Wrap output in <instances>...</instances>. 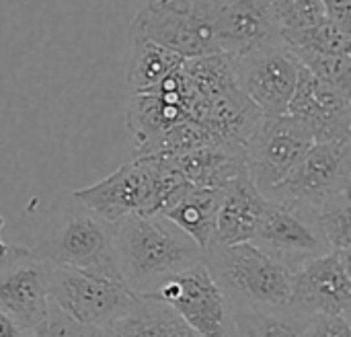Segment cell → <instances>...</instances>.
I'll list each match as a JSON object with an SVG mask.
<instances>
[{
  "label": "cell",
  "instance_id": "30",
  "mask_svg": "<svg viewBox=\"0 0 351 337\" xmlns=\"http://www.w3.org/2000/svg\"><path fill=\"white\" fill-rule=\"evenodd\" d=\"M27 334L29 332H25L4 307H0V337H27Z\"/></svg>",
  "mask_w": 351,
  "mask_h": 337
},
{
  "label": "cell",
  "instance_id": "28",
  "mask_svg": "<svg viewBox=\"0 0 351 337\" xmlns=\"http://www.w3.org/2000/svg\"><path fill=\"white\" fill-rule=\"evenodd\" d=\"M300 337H351L350 317L341 315H311Z\"/></svg>",
  "mask_w": 351,
  "mask_h": 337
},
{
  "label": "cell",
  "instance_id": "7",
  "mask_svg": "<svg viewBox=\"0 0 351 337\" xmlns=\"http://www.w3.org/2000/svg\"><path fill=\"white\" fill-rule=\"evenodd\" d=\"M130 37L150 39L183 58L216 54L210 0H148L130 23Z\"/></svg>",
  "mask_w": 351,
  "mask_h": 337
},
{
  "label": "cell",
  "instance_id": "14",
  "mask_svg": "<svg viewBox=\"0 0 351 337\" xmlns=\"http://www.w3.org/2000/svg\"><path fill=\"white\" fill-rule=\"evenodd\" d=\"M251 243L280 259L292 272L306 259L329 251L327 243L306 216L271 200H267L265 212Z\"/></svg>",
  "mask_w": 351,
  "mask_h": 337
},
{
  "label": "cell",
  "instance_id": "20",
  "mask_svg": "<svg viewBox=\"0 0 351 337\" xmlns=\"http://www.w3.org/2000/svg\"><path fill=\"white\" fill-rule=\"evenodd\" d=\"M109 327L125 337H197L169 305L146 297H138L132 309Z\"/></svg>",
  "mask_w": 351,
  "mask_h": 337
},
{
  "label": "cell",
  "instance_id": "25",
  "mask_svg": "<svg viewBox=\"0 0 351 337\" xmlns=\"http://www.w3.org/2000/svg\"><path fill=\"white\" fill-rule=\"evenodd\" d=\"M292 54L319 80L343 93H351V54H317L302 49H292Z\"/></svg>",
  "mask_w": 351,
  "mask_h": 337
},
{
  "label": "cell",
  "instance_id": "18",
  "mask_svg": "<svg viewBox=\"0 0 351 337\" xmlns=\"http://www.w3.org/2000/svg\"><path fill=\"white\" fill-rule=\"evenodd\" d=\"M220 204V189L189 185L165 212L175 226L187 233L202 249H206L214 237L216 214Z\"/></svg>",
  "mask_w": 351,
  "mask_h": 337
},
{
  "label": "cell",
  "instance_id": "11",
  "mask_svg": "<svg viewBox=\"0 0 351 337\" xmlns=\"http://www.w3.org/2000/svg\"><path fill=\"white\" fill-rule=\"evenodd\" d=\"M351 255L327 251L306 259L292 272L290 309L302 317L341 315L351 311Z\"/></svg>",
  "mask_w": 351,
  "mask_h": 337
},
{
  "label": "cell",
  "instance_id": "16",
  "mask_svg": "<svg viewBox=\"0 0 351 337\" xmlns=\"http://www.w3.org/2000/svg\"><path fill=\"white\" fill-rule=\"evenodd\" d=\"M265 206L267 198L253 183L249 171L241 173L220 189V204L212 241L224 245L253 241Z\"/></svg>",
  "mask_w": 351,
  "mask_h": 337
},
{
  "label": "cell",
  "instance_id": "15",
  "mask_svg": "<svg viewBox=\"0 0 351 337\" xmlns=\"http://www.w3.org/2000/svg\"><path fill=\"white\" fill-rule=\"evenodd\" d=\"M210 23L218 51L228 56L280 37L269 0H210Z\"/></svg>",
  "mask_w": 351,
  "mask_h": 337
},
{
  "label": "cell",
  "instance_id": "24",
  "mask_svg": "<svg viewBox=\"0 0 351 337\" xmlns=\"http://www.w3.org/2000/svg\"><path fill=\"white\" fill-rule=\"evenodd\" d=\"M304 216V214H302ZM319 231L329 251L351 255V206L350 194H341L306 216Z\"/></svg>",
  "mask_w": 351,
  "mask_h": 337
},
{
  "label": "cell",
  "instance_id": "31",
  "mask_svg": "<svg viewBox=\"0 0 351 337\" xmlns=\"http://www.w3.org/2000/svg\"><path fill=\"white\" fill-rule=\"evenodd\" d=\"M105 337H125V336H121V334H119V332H115L113 327H107V329H105Z\"/></svg>",
  "mask_w": 351,
  "mask_h": 337
},
{
  "label": "cell",
  "instance_id": "12",
  "mask_svg": "<svg viewBox=\"0 0 351 337\" xmlns=\"http://www.w3.org/2000/svg\"><path fill=\"white\" fill-rule=\"evenodd\" d=\"M49 264L31 249L4 245L0 251V307H4L25 332H33L49 309Z\"/></svg>",
  "mask_w": 351,
  "mask_h": 337
},
{
  "label": "cell",
  "instance_id": "2",
  "mask_svg": "<svg viewBox=\"0 0 351 337\" xmlns=\"http://www.w3.org/2000/svg\"><path fill=\"white\" fill-rule=\"evenodd\" d=\"M31 251L49 266L121 280L113 224L95 214L72 191L53 202L37 245Z\"/></svg>",
  "mask_w": 351,
  "mask_h": 337
},
{
  "label": "cell",
  "instance_id": "13",
  "mask_svg": "<svg viewBox=\"0 0 351 337\" xmlns=\"http://www.w3.org/2000/svg\"><path fill=\"white\" fill-rule=\"evenodd\" d=\"M286 113L300 119L315 142H350L351 93L319 80L302 64Z\"/></svg>",
  "mask_w": 351,
  "mask_h": 337
},
{
  "label": "cell",
  "instance_id": "27",
  "mask_svg": "<svg viewBox=\"0 0 351 337\" xmlns=\"http://www.w3.org/2000/svg\"><path fill=\"white\" fill-rule=\"evenodd\" d=\"M27 337H105V329L78 323L60 311L53 303H49L47 315L33 332L27 334Z\"/></svg>",
  "mask_w": 351,
  "mask_h": 337
},
{
  "label": "cell",
  "instance_id": "17",
  "mask_svg": "<svg viewBox=\"0 0 351 337\" xmlns=\"http://www.w3.org/2000/svg\"><path fill=\"white\" fill-rule=\"evenodd\" d=\"M191 185L222 189L247 171L245 148L234 144H202L177 154H160Z\"/></svg>",
  "mask_w": 351,
  "mask_h": 337
},
{
  "label": "cell",
  "instance_id": "4",
  "mask_svg": "<svg viewBox=\"0 0 351 337\" xmlns=\"http://www.w3.org/2000/svg\"><path fill=\"white\" fill-rule=\"evenodd\" d=\"M204 262L232 307L284 309L292 297V270L255 243H210Z\"/></svg>",
  "mask_w": 351,
  "mask_h": 337
},
{
  "label": "cell",
  "instance_id": "1",
  "mask_svg": "<svg viewBox=\"0 0 351 337\" xmlns=\"http://www.w3.org/2000/svg\"><path fill=\"white\" fill-rule=\"evenodd\" d=\"M121 282L148 294L171 276L204 262V249L162 214H132L113 224Z\"/></svg>",
  "mask_w": 351,
  "mask_h": 337
},
{
  "label": "cell",
  "instance_id": "8",
  "mask_svg": "<svg viewBox=\"0 0 351 337\" xmlns=\"http://www.w3.org/2000/svg\"><path fill=\"white\" fill-rule=\"evenodd\" d=\"M169 305L197 337H230L232 305L212 278L206 262H199L156 286L138 294Z\"/></svg>",
  "mask_w": 351,
  "mask_h": 337
},
{
  "label": "cell",
  "instance_id": "26",
  "mask_svg": "<svg viewBox=\"0 0 351 337\" xmlns=\"http://www.w3.org/2000/svg\"><path fill=\"white\" fill-rule=\"evenodd\" d=\"M274 21L284 29H304L325 19L321 0H269Z\"/></svg>",
  "mask_w": 351,
  "mask_h": 337
},
{
  "label": "cell",
  "instance_id": "3",
  "mask_svg": "<svg viewBox=\"0 0 351 337\" xmlns=\"http://www.w3.org/2000/svg\"><path fill=\"white\" fill-rule=\"evenodd\" d=\"M189 185L160 154H144L72 196L115 224L132 214H162Z\"/></svg>",
  "mask_w": 351,
  "mask_h": 337
},
{
  "label": "cell",
  "instance_id": "22",
  "mask_svg": "<svg viewBox=\"0 0 351 337\" xmlns=\"http://www.w3.org/2000/svg\"><path fill=\"white\" fill-rule=\"evenodd\" d=\"M181 70L189 80L191 89L195 91V95L202 97L204 101H212L241 91L237 84L232 56L224 51L187 58Z\"/></svg>",
  "mask_w": 351,
  "mask_h": 337
},
{
  "label": "cell",
  "instance_id": "23",
  "mask_svg": "<svg viewBox=\"0 0 351 337\" xmlns=\"http://www.w3.org/2000/svg\"><path fill=\"white\" fill-rule=\"evenodd\" d=\"M282 41L292 49L317 51V54H351V29L323 19L317 25L304 29L280 31Z\"/></svg>",
  "mask_w": 351,
  "mask_h": 337
},
{
  "label": "cell",
  "instance_id": "10",
  "mask_svg": "<svg viewBox=\"0 0 351 337\" xmlns=\"http://www.w3.org/2000/svg\"><path fill=\"white\" fill-rule=\"evenodd\" d=\"M241 93L263 113L282 115L296 86L300 62L282 37L232 56Z\"/></svg>",
  "mask_w": 351,
  "mask_h": 337
},
{
  "label": "cell",
  "instance_id": "5",
  "mask_svg": "<svg viewBox=\"0 0 351 337\" xmlns=\"http://www.w3.org/2000/svg\"><path fill=\"white\" fill-rule=\"evenodd\" d=\"M351 142H313L292 173L267 196L304 216L350 194Z\"/></svg>",
  "mask_w": 351,
  "mask_h": 337
},
{
  "label": "cell",
  "instance_id": "19",
  "mask_svg": "<svg viewBox=\"0 0 351 337\" xmlns=\"http://www.w3.org/2000/svg\"><path fill=\"white\" fill-rule=\"evenodd\" d=\"M130 62H128V89L134 93H148L156 89L165 78L183 68L185 60L173 49H167L144 37H130Z\"/></svg>",
  "mask_w": 351,
  "mask_h": 337
},
{
  "label": "cell",
  "instance_id": "21",
  "mask_svg": "<svg viewBox=\"0 0 351 337\" xmlns=\"http://www.w3.org/2000/svg\"><path fill=\"white\" fill-rule=\"evenodd\" d=\"M308 317L298 315L290 307L253 309L232 307L230 337H300Z\"/></svg>",
  "mask_w": 351,
  "mask_h": 337
},
{
  "label": "cell",
  "instance_id": "6",
  "mask_svg": "<svg viewBox=\"0 0 351 337\" xmlns=\"http://www.w3.org/2000/svg\"><path fill=\"white\" fill-rule=\"evenodd\" d=\"M47 294L68 317L99 329L113 325L138 301L121 280L60 266H49Z\"/></svg>",
  "mask_w": 351,
  "mask_h": 337
},
{
  "label": "cell",
  "instance_id": "29",
  "mask_svg": "<svg viewBox=\"0 0 351 337\" xmlns=\"http://www.w3.org/2000/svg\"><path fill=\"white\" fill-rule=\"evenodd\" d=\"M325 19L341 25L343 29H351V0H321Z\"/></svg>",
  "mask_w": 351,
  "mask_h": 337
},
{
  "label": "cell",
  "instance_id": "9",
  "mask_svg": "<svg viewBox=\"0 0 351 337\" xmlns=\"http://www.w3.org/2000/svg\"><path fill=\"white\" fill-rule=\"evenodd\" d=\"M308 128L288 115H263L245 144L247 171L259 191L267 198L311 148Z\"/></svg>",
  "mask_w": 351,
  "mask_h": 337
}]
</instances>
